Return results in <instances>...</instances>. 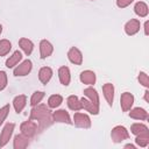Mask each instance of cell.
Instances as JSON below:
<instances>
[{
    "instance_id": "cell-1",
    "label": "cell",
    "mask_w": 149,
    "mask_h": 149,
    "mask_svg": "<svg viewBox=\"0 0 149 149\" xmlns=\"http://www.w3.org/2000/svg\"><path fill=\"white\" fill-rule=\"evenodd\" d=\"M30 120H36L38 121V126H37V132H42L45 128H48L49 126L52 125L54 119H52V114L50 112V109L43 105V104H38L36 106L33 107V109L30 111V115H29Z\"/></svg>"
},
{
    "instance_id": "cell-2",
    "label": "cell",
    "mask_w": 149,
    "mask_h": 149,
    "mask_svg": "<svg viewBox=\"0 0 149 149\" xmlns=\"http://www.w3.org/2000/svg\"><path fill=\"white\" fill-rule=\"evenodd\" d=\"M20 129H21V133L23 135H26L30 139V137H34L37 133V123L34 122V120L29 119L28 121H24V122L21 123Z\"/></svg>"
},
{
    "instance_id": "cell-3",
    "label": "cell",
    "mask_w": 149,
    "mask_h": 149,
    "mask_svg": "<svg viewBox=\"0 0 149 149\" xmlns=\"http://www.w3.org/2000/svg\"><path fill=\"white\" fill-rule=\"evenodd\" d=\"M111 136H112V140L115 142V143H120L127 139H129V134H128V130L123 127V126H116L112 129V133H111Z\"/></svg>"
},
{
    "instance_id": "cell-4",
    "label": "cell",
    "mask_w": 149,
    "mask_h": 149,
    "mask_svg": "<svg viewBox=\"0 0 149 149\" xmlns=\"http://www.w3.org/2000/svg\"><path fill=\"white\" fill-rule=\"evenodd\" d=\"M73 123L79 128H90L91 127V119L88 115L83 113H74L73 115Z\"/></svg>"
},
{
    "instance_id": "cell-5",
    "label": "cell",
    "mask_w": 149,
    "mask_h": 149,
    "mask_svg": "<svg viewBox=\"0 0 149 149\" xmlns=\"http://www.w3.org/2000/svg\"><path fill=\"white\" fill-rule=\"evenodd\" d=\"M14 127H15V125L14 123H9V122L3 127V129H2V132L0 134V147H5L8 143L9 139H10V136L13 134Z\"/></svg>"
},
{
    "instance_id": "cell-6",
    "label": "cell",
    "mask_w": 149,
    "mask_h": 149,
    "mask_svg": "<svg viewBox=\"0 0 149 149\" xmlns=\"http://www.w3.org/2000/svg\"><path fill=\"white\" fill-rule=\"evenodd\" d=\"M31 68H33L31 61L26 59V61H23L20 65H17L14 69V76H16V77H19V76H27L31 71Z\"/></svg>"
},
{
    "instance_id": "cell-7",
    "label": "cell",
    "mask_w": 149,
    "mask_h": 149,
    "mask_svg": "<svg viewBox=\"0 0 149 149\" xmlns=\"http://www.w3.org/2000/svg\"><path fill=\"white\" fill-rule=\"evenodd\" d=\"M134 104V95L129 92H125L121 94V98H120V105H121V108L123 112H128L132 106Z\"/></svg>"
},
{
    "instance_id": "cell-8",
    "label": "cell",
    "mask_w": 149,
    "mask_h": 149,
    "mask_svg": "<svg viewBox=\"0 0 149 149\" xmlns=\"http://www.w3.org/2000/svg\"><path fill=\"white\" fill-rule=\"evenodd\" d=\"M68 58L71 63L76 64V65H80L83 63V55L80 52V50L76 47H72L69 52H68Z\"/></svg>"
},
{
    "instance_id": "cell-9",
    "label": "cell",
    "mask_w": 149,
    "mask_h": 149,
    "mask_svg": "<svg viewBox=\"0 0 149 149\" xmlns=\"http://www.w3.org/2000/svg\"><path fill=\"white\" fill-rule=\"evenodd\" d=\"M54 51V47L52 44L47 41V40H42L40 42V55H41V58L44 59L47 57H49Z\"/></svg>"
},
{
    "instance_id": "cell-10",
    "label": "cell",
    "mask_w": 149,
    "mask_h": 149,
    "mask_svg": "<svg viewBox=\"0 0 149 149\" xmlns=\"http://www.w3.org/2000/svg\"><path fill=\"white\" fill-rule=\"evenodd\" d=\"M52 119L56 122H64V123H68V125H72L73 123L71 121V119H70L69 113L65 109H58V111H56L52 114Z\"/></svg>"
},
{
    "instance_id": "cell-11",
    "label": "cell",
    "mask_w": 149,
    "mask_h": 149,
    "mask_svg": "<svg viewBox=\"0 0 149 149\" xmlns=\"http://www.w3.org/2000/svg\"><path fill=\"white\" fill-rule=\"evenodd\" d=\"M140 21L139 20H136V19H132V20H129L127 23H126V26H125V31H126V34L127 35H135L139 30H140Z\"/></svg>"
},
{
    "instance_id": "cell-12",
    "label": "cell",
    "mask_w": 149,
    "mask_h": 149,
    "mask_svg": "<svg viewBox=\"0 0 149 149\" xmlns=\"http://www.w3.org/2000/svg\"><path fill=\"white\" fill-rule=\"evenodd\" d=\"M28 144H29V137L23 135L22 133L14 137V143H13L14 149H24L28 147Z\"/></svg>"
},
{
    "instance_id": "cell-13",
    "label": "cell",
    "mask_w": 149,
    "mask_h": 149,
    "mask_svg": "<svg viewBox=\"0 0 149 149\" xmlns=\"http://www.w3.org/2000/svg\"><path fill=\"white\" fill-rule=\"evenodd\" d=\"M102 92H104L106 101L108 102L109 106H112L113 105V100H114V86H113V84H111V83L105 84L102 86Z\"/></svg>"
},
{
    "instance_id": "cell-14",
    "label": "cell",
    "mask_w": 149,
    "mask_h": 149,
    "mask_svg": "<svg viewBox=\"0 0 149 149\" xmlns=\"http://www.w3.org/2000/svg\"><path fill=\"white\" fill-rule=\"evenodd\" d=\"M58 77H59V81L68 86L69 83H70V79H71V76H70V70L68 66H61L58 69Z\"/></svg>"
},
{
    "instance_id": "cell-15",
    "label": "cell",
    "mask_w": 149,
    "mask_h": 149,
    "mask_svg": "<svg viewBox=\"0 0 149 149\" xmlns=\"http://www.w3.org/2000/svg\"><path fill=\"white\" fill-rule=\"evenodd\" d=\"M51 76H52V70L49 66H43L38 71V79L42 84H47L51 79Z\"/></svg>"
},
{
    "instance_id": "cell-16",
    "label": "cell",
    "mask_w": 149,
    "mask_h": 149,
    "mask_svg": "<svg viewBox=\"0 0 149 149\" xmlns=\"http://www.w3.org/2000/svg\"><path fill=\"white\" fill-rule=\"evenodd\" d=\"M26 104H27V97L24 94H20L17 97H15L13 100V105H14L16 113H21L22 109L26 107Z\"/></svg>"
},
{
    "instance_id": "cell-17",
    "label": "cell",
    "mask_w": 149,
    "mask_h": 149,
    "mask_svg": "<svg viewBox=\"0 0 149 149\" xmlns=\"http://www.w3.org/2000/svg\"><path fill=\"white\" fill-rule=\"evenodd\" d=\"M129 116L132 119H136V120H147L148 119V112L141 107H135L130 111Z\"/></svg>"
},
{
    "instance_id": "cell-18",
    "label": "cell",
    "mask_w": 149,
    "mask_h": 149,
    "mask_svg": "<svg viewBox=\"0 0 149 149\" xmlns=\"http://www.w3.org/2000/svg\"><path fill=\"white\" fill-rule=\"evenodd\" d=\"M80 102H81L83 108L86 109L87 112H90L91 114L97 115V114L99 113V106L94 105L91 100H87V99H85V98H81V99H80Z\"/></svg>"
},
{
    "instance_id": "cell-19",
    "label": "cell",
    "mask_w": 149,
    "mask_h": 149,
    "mask_svg": "<svg viewBox=\"0 0 149 149\" xmlns=\"http://www.w3.org/2000/svg\"><path fill=\"white\" fill-rule=\"evenodd\" d=\"M80 81L84 84H87V85L94 84L95 83V73L93 71H90V70L83 71L80 73Z\"/></svg>"
},
{
    "instance_id": "cell-20",
    "label": "cell",
    "mask_w": 149,
    "mask_h": 149,
    "mask_svg": "<svg viewBox=\"0 0 149 149\" xmlns=\"http://www.w3.org/2000/svg\"><path fill=\"white\" fill-rule=\"evenodd\" d=\"M19 45L21 47V49L24 51V54H26L27 56H28V55H30V54L33 52L34 44H33V42H31L30 40L22 37V38H20V40H19Z\"/></svg>"
},
{
    "instance_id": "cell-21",
    "label": "cell",
    "mask_w": 149,
    "mask_h": 149,
    "mask_svg": "<svg viewBox=\"0 0 149 149\" xmlns=\"http://www.w3.org/2000/svg\"><path fill=\"white\" fill-rule=\"evenodd\" d=\"M66 102H68L69 108L72 109V111H80L83 108L81 102H80V99H78V97H76V95H70L68 98Z\"/></svg>"
},
{
    "instance_id": "cell-22",
    "label": "cell",
    "mask_w": 149,
    "mask_h": 149,
    "mask_svg": "<svg viewBox=\"0 0 149 149\" xmlns=\"http://www.w3.org/2000/svg\"><path fill=\"white\" fill-rule=\"evenodd\" d=\"M22 59V54L19 51V50H16V51H14L13 52V55L6 61V66L7 68H13V66H15Z\"/></svg>"
},
{
    "instance_id": "cell-23",
    "label": "cell",
    "mask_w": 149,
    "mask_h": 149,
    "mask_svg": "<svg viewBox=\"0 0 149 149\" xmlns=\"http://www.w3.org/2000/svg\"><path fill=\"white\" fill-rule=\"evenodd\" d=\"M134 12H135L139 16H141V17L147 16V15H148V6H147V3L143 2V1L136 2V3H135V7H134Z\"/></svg>"
},
{
    "instance_id": "cell-24",
    "label": "cell",
    "mask_w": 149,
    "mask_h": 149,
    "mask_svg": "<svg viewBox=\"0 0 149 149\" xmlns=\"http://www.w3.org/2000/svg\"><path fill=\"white\" fill-rule=\"evenodd\" d=\"M84 94H85L87 98H90V100H91L94 105L99 106V95H98L97 91H95L93 87H87V88H85V90H84Z\"/></svg>"
},
{
    "instance_id": "cell-25",
    "label": "cell",
    "mask_w": 149,
    "mask_h": 149,
    "mask_svg": "<svg viewBox=\"0 0 149 149\" xmlns=\"http://www.w3.org/2000/svg\"><path fill=\"white\" fill-rule=\"evenodd\" d=\"M135 142L137 146L144 148L148 146L149 143V132H144V133H141L139 135H136V139H135Z\"/></svg>"
},
{
    "instance_id": "cell-26",
    "label": "cell",
    "mask_w": 149,
    "mask_h": 149,
    "mask_svg": "<svg viewBox=\"0 0 149 149\" xmlns=\"http://www.w3.org/2000/svg\"><path fill=\"white\" fill-rule=\"evenodd\" d=\"M62 101H63L62 95H59V94H52L48 99V106L50 108H56V107H58L62 104Z\"/></svg>"
},
{
    "instance_id": "cell-27",
    "label": "cell",
    "mask_w": 149,
    "mask_h": 149,
    "mask_svg": "<svg viewBox=\"0 0 149 149\" xmlns=\"http://www.w3.org/2000/svg\"><path fill=\"white\" fill-rule=\"evenodd\" d=\"M130 130L134 135H139L141 133H144V132H149L148 130V127L143 123H133L132 127H130Z\"/></svg>"
},
{
    "instance_id": "cell-28",
    "label": "cell",
    "mask_w": 149,
    "mask_h": 149,
    "mask_svg": "<svg viewBox=\"0 0 149 149\" xmlns=\"http://www.w3.org/2000/svg\"><path fill=\"white\" fill-rule=\"evenodd\" d=\"M10 49H12V43L8 40H1L0 41V56L7 55Z\"/></svg>"
},
{
    "instance_id": "cell-29",
    "label": "cell",
    "mask_w": 149,
    "mask_h": 149,
    "mask_svg": "<svg viewBox=\"0 0 149 149\" xmlns=\"http://www.w3.org/2000/svg\"><path fill=\"white\" fill-rule=\"evenodd\" d=\"M43 98H44V92H41V91L34 92L33 95H31V99H30V105H31L33 107L36 106V105H38Z\"/></svg>"
},
{
    "instance_id": "cell-30",
    "label": "cell",
    "mask_w": 149,
    "mask_h": 149,
    "mask_svg": "<svg viewBox=\"0 0 149 149\" xmlns=\"http://www.w3.org/2000/svg\"><path fill=\"white\" fill-rule=\"evenodd\" d=\"M9 105H5L3 107H1L0 108V126L3 123V121L6 120V118H7V115H8V113H9Z\"/></svg>"
},
{
    "instance_id": "cell-31",
    "label": "cell",
    "mask_w": 149,
    "mask_h": 149,
    "mask_svg": "<svg viewBox=\"0 0 149 149\" xmlns=\"http://www.w3.org/2000/svg\"><path fill=\"white\" fill-rule=\"evenodd\" d=\"M137 79H139L140 84H142L144 87H148L149 86V79H148V74L146 72H140Z\"/></svg>"
},
{
    "instance_id": "cell-32",
    "label": "cell",
    "mask_w": 149,
    "mask_h": 149,
    "mask_svg": "<svg viewBox=\"0 0 149 149\" xmlns=\"http://www.w3.org/2000/svg\"><path fill=\"white\" fill-rule=\"evenodd\" d=\"M7 86V74L5 71H0V91Z\"/></svg>"
},
{
    "instance_id": "cell-33",
    "label": "cell",
    "mask_w": 149,
    "mask_h": 149,
    "mask_svg": "<svg viewBox=\"0 0 149 149\" xmlns=\"http://www.w3.org/2000/svg\"><path fill=\"white\" fill-rule=\"evenodd\" d=\"M133 1H134V0H116V5H118V7H120V8H125V7L129 6Z\"/></svg>"
},
{
    "instance_id": "cell-34",
    "label": "cell",
    "mask_w": 149,
    "mask_h": 149,
    "mask_svg": "<svg viewBox=\"0 0 149 149\" xmlns=\"http://www.w3.org/2000/svg\"><path fill=\"white\" fill-rule=\"evenodd\" d=\"M148 28H149V21H147V22L144 23V34H146V35H148V34H149Z\"/></svg>"
},
{
    "instance_id": "cell-35",
    "label": "cell",
    "mask_w": 149,
    "mask_h": 149,
    "mask_svg": "<svg viewBox=\"0 0 149 149\" xmlns=\"http://www.w3.org/2000/svg\"><path fill=\"white\" fill-rule=\"evenodd\" d=\"M148 94H149V91H148V90H147V91H146V92H144V100H146V101H147V102H148V101H149V99H148Z\"/></svg>"
},
{
    "instance_id": "cell-36",
    "label": "cell",
    "mask_w": 149,
    "mask_h": 149,
    "mask_svg": "<svg viewBox=\"0 0 149 149\" xmlns=\"http://www.w3.org/2000/svg\"><path fill=\"white\" fill-rule=\"evenodd\" d=\"M125 148H130V149H135V146H133V144H126V146H125Z\"/></svg>"
},
{
    "instance_id": "cell-37",
    "label": "cell",
    "mask_w": 149,
    "mask_h": 149,
    "mask_svg": "<svg viewBox=\"0 0 149 149\" xmlns=\"http://www.w3.org/2000/svg\"><path fill=\"white\" fill-rule=\"evenodd\" d=\"M1 31H2V26L0 24V34H1Z\"/></svg>"
}]
</instances>
